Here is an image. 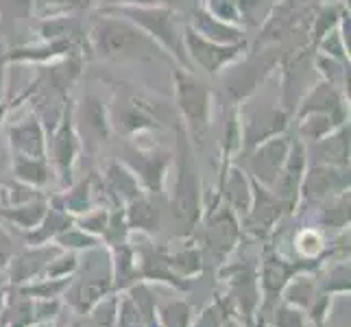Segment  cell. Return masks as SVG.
<instances>
[{
  "label": "cell",
  "mask_w": 351,
  "mask_h": 327,
  "mask_svg": "<svg viewBox=\"0 0 351 327\" xmlns=\"http://www.w3.org/2000/svg\"><path fill=\"white\" fill-rule=\"evenodd\" d=\"M88 48L103 62H168L175 66L147 33L114 14H99L94 18L88 29Z\"/></svg>",
  "instance_id": "1"
},
{
  "label": "cell",
  "mask_w": 351,
  "mask_h": 327,
  "mask_svg": "<svg viewBox=\"0 0 351 327\" xmlns=\"http://www.w3.org/2000/svg\"><path fill=\"white\" fill-rule=\"evenodd\" d=\"M101 14H114L136 24L149 38L173 59L175 66L192 70L186 46H184V27L181 16L173 7L164 5H142V7H101Z\"/></svg>",
  "instance_id": "2"
},
{
  "label": "cell",
  "mask_w": 351,
  "mask_h": 327,
  "mask_svg": "<svg viewBox=\"0 0 351 327\" xmlns=\"http://www.w3.org/2000/svg\"><path fill=\"white\" fill-rule=\"evenodd\" d=\"M173 103L188 138L203 142L212 125V92L195 70L173 66Z\"/></svg>",
  "instance_id": "3"
},
{
  "label": "cell",
  "mask_w": 351,
  "mask_h": 327,
  "mask_svg": "<svg viewBox=\"0 0 351 327\" xmlns=\"http://www.w3.org/2000/svg\"><path fill=\"white\" fill-rule=\"evenodd\" d=\"M168 116V107L155 99L138 94L133 88L118 90L110 107V123L127 136H140L144 131L160 129Z\"/></svg>",
  "instance_id": "4"
},
{
  "label": "cell",
  "mask_w": 351,
  "mask_h": 327,
  "mask_svg": "<svg viewBox=\"0 0 351 327\" xmlns=\"http://www.w3.org/2000/svg\"><path fill=\"white\" fill-rule=\"evenodd\" d=\"M199 179L192 162V147L184 125L177 120V186H175V216L186 227L199 218Z\"/></svg>",
  "instance_id": "5"
},
{
  "label": "cell",
  "mask_w": 351,
  "mask_h": 327,
  "mask_svg": "<svg viewBox=\"0 0 351 327\" xmlns=\"http://www.w3.org/2000/svg\"><path fill=\"white\" fill-rule=\"evenodd\" d=\"M184 46H186V55H188L192 70L199 68L210 77L221 75L225 68H229L247 53V42H240V44L212 42L208 38H203V35H199L195 29H190L188 24L184 27Z\"/></svg>",
  "instance_id": "6"
},
{
  "label": "cell",
  "mask_w": 351,
  "mask_h": 327,
  "mask_svg": "<svg viewBox=\"0 0 351 327\" xmlns=\"http://www.w3.org/2000/svg\"><path fill=\"white\" fill-rule=\"evenodd\" d=\"M72 125L81 140V149L96 153L112 133L110 107L96 94L81 96L79 103H72Z\"/></svg>",
  "instance_id": "7"
},
{
  "label": "cell",
  "mask_w": 351,
  "mask_h": 327,
  "mask_svg": "<svg viewBox=\"0 0 351 327\" xmlns=\"http://www.w3.org/2000/svg\"><path fill=\"white\" fill-rule=\"evenodd\" d=\"M280 62L275 55H242L238 62H234L229 68L223 70L225 75V90L234 105L245 103L249 96L258 92V88L269 79L273 68Z\"/></svg>",
  "instance_id": "8"
},
{
  "label": "cell",
  "mask_w": 351,
  "mask_h": 327,
  "mask_svg": "<svg viewBox=\"0 0 351 327\" xmlns=\"http://www.w3.org/2000/svg\"><path fill=\"white\" fill-rule=\"evenodd\" d=\"M238 114L242 127V149H256L258 144L286 133L290 123V114L280 105H264L260 109L238 107Z\"/></svg>",
  "instance_id": "9"
},
{
  "label": "cell",
  "mask_w": 351,
  "mask_h": 327,
  "mask_svg": "<svg viewBox=\"0 0 351 327\" xmlns=\"http://www.w3.org/2000/svg\"><path fill=\"white\" fill-rule=\"evenodd\" d=\"M79 151H81V140L75 131V125H72V103L68 101L62 118H59V123L51 131V136H48V155H51L55 171L59 173L64 184L70 181Z\"/></svg>",
  "instance_id": "10"
},
{
  "label": "cell",
  "mask_w": 351,
  "mask_h": 327,
  "mask_svg": "<svg viewBox=\"0 0 351 327\" xmlns=\"http://www.w3.org/2000/svg\"><path fill=\"white\" fill-rule=\"evenodd\" d=\"M312 48V44H310ZM310 48L297 51L290 55V59L284 66V83H282V109L293 116L297 112V107L301 99L308 94V90L314 86L312 75H314V51L310 53Z\"/></svg>",
  "instance_id": "11"
},
{
  "label": "cell",
  "mask_w": 351,
  "mask_h": 327,
  "mask_svg": "<svg viewBox=\"0 0 351 327\" xmlns=\"http://www.w3.org/2000/svg\"><path fill=\"white\" fill-rule=\"evenodd\" d=\"M290 140L286 133H280L271 140L258 144L256 149H251L249 157V171L253 175V181H258L264 188H273L277 177H280L282 168L286 164V157L290 151Z\"/></svg>",
  "instance_id": "12"
},
{
  "label": "cell",
  "mask_w": 351,
  "mask_h": 327,
  "mask_svg": "<svg viewBox=\"0 0 351 327\" xmlns=\"http://www.w3.org/2000/svg\"><path fill=\"white\" fill-rule=\"evenodd\" d=\"M7 149L18 157H48V131L38 114L31 112L9 127Z\"/></svg>",
  "instance_id": "13"
},
{
  "label": "cell",
  "mask_w": 351,
  "mask_h": 327,
  "mask_svg": "<svg viewBox=\"0 0 351 327\" xmlns=\"http://www.w3.org/2000/svg\"><path fill=\"white\" fill-rule=\"evenodd\" d=\"M306 168H308V147H306L304 140L295 138V142H290V151H288L282 173H280V177H277L275 186L271 188L275 195L282 199L286 210H293L297 205Z\"/></svg>",
  "instance_id": "14"
},
{
  "label": "cell",
  "mask_w": 351,
  "mask_h": 327,
  "mask_svg": "<svg viewBox=\"0 0 351 327\" xmlns=\"http://www.w3.org/2000/svg\"><path fill=\"white\" fill-rule=\"evenodd\" d=\"M125 164L136 175L138 184L151 192H160L171 168V153L164 151H144V149H127Z\"/></svg>",
  "instance_id": "15"
},
{
  "label": "cell",
  "mask_w": 351,
  "mask_h": 327,
  "mask_svg": "<svg viewBox=\"0 0 351 327\" xmlns=\"http://www.w3.org/2000/svg\"><path fill=\"white\" fill-rule=\"evenodd\" d=\"M304 181H301L299 195H304L306 201H321L330 199L332 195H343L349 188V173L347 168L312 164L306 168Z\"/></svg>",
  "instance_id": "16"
},
{
  "label": "cell",
  "mask_w": 351,
  "mask_h": 327,
  "mask_svg": "<svg viewBox=\"0 0 351 327\" xmlns=\"http://www.w3.org/2000/svg\"><path fill=\"white\" fill-rule=\"evenodd\" d=\"M304 114H330L341 123H349V105L345 94L328 81H317L301 99L295 116Z\"/></svg>",
  "instance_id": "17"
},
{
  "label": "cell",
  "mask_w": 351,
  "mask_h": 327,
  "mask_svg": "<svg viewBox=\"0 0 351 327\" xmlns=\"http://www.w3.org/2000/svg\"><path fill=\"white\" fill-rule=\"evenodd\" d=\"M75 53L83 55V46L68 40H38L35 44H22L9 51V64H53Z\"/></svg>",
  "instance_id": "18"
},
{
  "label": "cell",
  "mask_w": 351,
  "mask_h": 327,
  "mask_svg": "<svg viewBox=\"0 0 351 327\" xmlns=\"http://www.w3.org/2000/svg\"><path fill=\"white\" fill-rule=\"evenodd\" d=\"M190 29H195L199 35L208 38L212 42H221V44H240L247 42V29L236 27V24H227L223 20H216L205 11L199 0H195V5L190 9Z\"/></svg>",
  "instance_id": "19"
},
{
  "label": "cell",
  "mask_w": 351,
  "mask_h": 327,
  "mask_svg": "<svg viewBox=\"0 0 351 327\" xmlns=\"http://www.w3.org/2000/svg\"><path fill=\"white\" fill-rule=\"evenodd\" d=\"M251 208H249V227L251 229H271L277 221H280L282 210H286V205L282 199L275 195L271 188H264L262 184L251 179Z\"/></svg>",
  "instance_id": "20"
},
{
  "label": "cell",
  "mask_w": 351,
  "mask_h": 327,
  "mask_svg": "<svg viewBox=\"0 0 351 327\" xmlns=\"http://www.w3.org/2000/svg\"><path fill=\"white\" fill-rule=\"evenodd\" d=\"M308 155H312V164L349 168V123L334 129L325 138L312 142Z\"/></svg>",
  "instance_id": "21"
},
{
  "label": "cell",
  "mask_w": 351,
  "mask_h": 327,
  "mask_svg": "<svg viewBox=\"0 0 351 327\" xmlns=\"http://www.w3.org/2000/svg\"><path fill=\"white\" fill-rule=\"evenodd\" d=\"M236 238H238V225L232 212L221 210L216 216H212L210 227H208V245L219 253V256L232 251Z\"/></svg>",
  "instance_id": "22"
},
{
  "label": "cell",
  "mask_w": 351,
  "mask_h": 327,
  "mask_svg": "<svg viewBox=\"0 0 351 327\" xmlns=\"http://www.w3.org/2000/svg\"><path fill=\"white\" fill-rule=\"evenodd\" d=\"M11 166H14V175L20 184H27L31 188H42L51 181V164L44 157H18V155H11Z\"/></svg>",
  "instance_id": "23"
},
{
  "label": "cell",
  "mask_w": 351,
  "mask_h": 327,
  "mask_svg": "<svg viewBox=\"0 0 351 327\" xmlns=\"http://www.w3.org/2000/svg\"><path fill=\"white\" fill-rule=\"evenodd\" d=\"M227 177H225V197L229 205L240 212V214H249L251 208V181L247 179V173L240 171L238 166H227Z\"/></svg>",
  "instance_id": "24"
},
{
  "label": "cell",
  "mask_w": 351,
  "mask_h": 327,
  "mask_svg": "<svg viewBox=\"0 0 351 327\" xmlns=\"http://www.w3.org/2000/svg\"><path fill=\"white\" fill-rule=\"evenodd\" d=\"M105 179H107V188H110L112 195H116L120 201H133L140 197V184L136 175H133L125 164L120 162H112L105 171Z\"/></svg>",
  "instance_id": "25"
},
{
  "label": "cell",
  "mask_w": 351,
  "mask_h": 327,
  "mask_svg": "<svg viewBox=\"0 0 351 327\" xmlns=\"http://www.w3.org/2000/svg\"><path fill=\"white\" fill-rule=\"evenodd\" d=\"M57 256L55 247H38L33 251L22 253L18 260H14V271H11V280L14 282H24L31 280L33 275H38L46 264Z\"/></svg>",
  "instance_id": "26"
},
{
  "label": "cell",
  "mask_w": 351,
  "mask_h": 327,
  "mask_svg": "<svg viewBox=\"0 0 351 327\" xmlns=\"http://www.w3.org/2000/svg\"><path fill=\"white\" fill-rule=\"evenodd\" d=\"M297 123H299L297 138L304 142H317L328 136V133H332L334 129L347 125L330 114H304V116H297Z\"/></svg>",
  "instance_id": "27"
},
{
  "label": "cell",
  "mask_w": 351,
  "mask_h": 327,
  "mask_svg": "<svg viewBox=\"0 0 351 327\" xmlns=\"http://www.w3.org/2000/svg\"><path fill=\"white\" fill-rule=\"evenodd\" d=\"M68 227H70L68 212L59 210V208H51V210H46L40 225L31 229V234L27 236V240L33 242V245H44L46 240L59 236L62 232H66Z\"/></svg>",
  "instance_id": "28"
},
{
  "label": "cell",
  "mask_w": 351,
  "mask_h": 327,
  "mask_svg": "<svg viewBox=\"0 0 351 327\" xmlns=\"http://www.w3.org/2000/svg\"><path fill=\"white\" fill-rule=\"evenodd\" d=\"M349 9L347 5H343L341 0L338 3H328V5H323L317 14H314L312 18V38H310V44L312 46H317L325 35L332 33L336 27H338V22H341V16H343V11Z\"/></svg>",
  "instance_id": "29"
},
{
  "label": "cell",
  "mask_w": 351,
  "mask_h": 327,
  "mask_svg": "<svg viewBox=\"0 0 351 327\" xmlns=\"http://www.w3.org/2000/svg\"><path fill=\"white\" fill-rule=\"evenodd\" d=\"M107 288H110V280H103V277H96V280H86L81 282L70 295V304L75 306L79 312H88L96 301H99Z\"/></svg>",
  "instance_id": "30"
},
{
  "label": "cell",
  "mask_w": 351,
  "mask_h": 327,
  "mask_svg": "<svg viewBox=\"0 0 351 327\" xmlns=\"http://www.w3.org/2000/svg\"><path fill=\"white\" fill-rule=\"evenodd\" d=\"M33 16V0H0V22L7 31H18Z\"/></svg>",
  "instance_id": "31"
},
{
  "label": "cell",
  "mask_w": 351,
  "mask_h": 327,
  "mask_svg": "<svg viewBox=\"0 0 351 327\" xmlns=\"http://www.w3.org/2000/svg\"><path fill=\"white\" fill-rule=\"evenodd\" d=\"M288 273H290V266H286V262H282L275 256L266 258V262H264V288H266V295H269L271 301L282 290V286L286 284Z\"/></svg>",
  "instance_id": "32"
},
{
  "label": "cell",
  "mask_w": 351,
  "mask_h": 327,
  "mask_svg": "<svg viewBox=\"0 0 351 327\" xmlns=\"http://www.w3.org/2000/svg\"><path fill=\"white\" fill-rule=\"evenodd\" d=\"M242 151V127H240V114L238 105H234L232 112L227 114L225 133H223V160H232V157Z\"/></svg>",
  "instance_id": "33"
},
{
  "label": "cell",
  "mask_w": 351,
  "mask_h": 327,
  "mask_svg": "<svg viewBox=\"0 0 351 327\" xmlns=\"http://www.w3.org/2000/svg\"><path fill=\"white\" fill-rule=\"evenodd\" d=\"M127 225L133 229H157V212L147 199H133L127 212Z\"/></svg>",
  "instance_id": "34"
},
{
  "label": "cell",
  "mask_w": 351,
  "mask_h": 327,
  "mask_svg": "<svg viewBox=\"0 0 351 327\" xmlns=\"http://www.w3.org/2000/svg\"><path fill=\"white\" fill-rule=\"evenodd\" d=\"M199 5L208 11L210 16H214L216 20H223L227 24L242 27L238 0H199ZM242 29H245V27H242Z\"/></svg>",
  "instance_id": "35"
},
{
  "label": "cell",
  "mask_w": 351,
  "mask_h": 327,
  "mask_svg": "<svg viewBox=\"0 0 351 327\" xmlns=\"http://www.w3.org/2000/svg\"><path fill=\"white\" fill-rule=\"evenodd\" d=\"M234 293L240 301V308L247 312V317L251 314L253 306L258 304V288H256V280H253V273L251 271H242V275L236 277L234 282Z\"/></svg>",
  "instance_id": "36"
},
{
  "label": "cell",
  "mask_w": 351,
  "mask_h": 327,
  "mask_svg": "<svg viewBox=\"0 0 351 327\" xmlns=\"http://www.w3.org/2000/svg\"><path fill=\"white\" fill-rule=\"evenodd\" d=\"M83 7L79 0H33V14L35 18H51L72 14V11H81Z\"/></svg>",
  "instance_id": "37"
},
{
  "label": "cell",
  "mask_w": 351,
  "mask_h": 327,
  "mask_svg": "<svg viewBox=\"0 0 351 327\" xmlns=\"http://www.w3.org/2000/svg\"><path fill=\"white\" fill-rule=\"evenodd\" d=\"M90 195H92V184H90V179H86L68 192L64 197V208H59V210L72 212V214H83L90 208Z\"/></svg>",
  "instance_id": "38"
},
{
  "label": "cell",
  "mask_w": 351,
  "mask_h": 327,
  "mask_svg": "<svg viewBox=\"0 0 351 327\" xmlns=\"http://www.w3.org/2000/svg\"><path fill=\"white\" fill-rule=\"evenodd\" d=\"M190 323V308L184 301H173L162 310V325L164 327H188Z\"/></svg>",
  "instance_id": "39"
},
{
  "label": "cell",
  "mask_w": 351,
  "mask_h": 327,
  "mask_svg": "<svg viewBox=\"0 0 351 327\" xmlns=\"http://www.w3.org/2000/svg\"><path fill=\"white\" fill-rule=\"evenodd\" d=\"M312 295H314L312 282L306 280V277H299V280H295L293 284L288 286L286 301H288V304H295V306H310L312 304Z\"/></svg>",
  "instance_id": "40"
},
{
  "label": "cell",
  "mask_w": 351,
  "mask_h": 327,
  "mask_svg": "<svg viewBox=\"0 0 351 327\" xmlns=\"http://www.w3.org/2000/svg\"><path fill=\"white\" fill-rule=\"evenodd\" d=\"M325 223H330L334 227H343L349 223V192L341 197H338L334 203H332V208L328 205V210H325Z\"/></svg>",
  "instance_id": "41"
},
{
  "label": "cell",
  "mask_w": 351,
  "mask_h": 327,
  "mask_svg": "<svg viewBox=\"0 0 351 327\" xmlns=\"http://www.w3.org/2000/svg\"><path fill=\"white\" fill-rule=\"evenodd\" d=\"M55 240L59 242L62 247H77V249H90L96 245V238L86 234L83 229H66L59 236H55Z\"/></svg>",
  "instance_id": "42"
},
{
  "label": "cell",
  "mask_w": 351,
  "mask_h": 327,
  "mask_svg": "<svg viewBox=\"0 0 351 327\" xmlns=\"http://www.w3.org/2000/svg\"><path fill=\"white\" fill-rule=\"evenodd\" d=\"M66 286H68V277H59L57 282H44L40 286L24 288L22 293L24 295H33V297H42V299H55Z\"/></svg>",
  "instance_id": "43"
},
{
  "label": "cell",
  "mask_w": 351,
  "mask_h": 327,
  "mask_svg": "<svg viewBox=\"0 0 351 327\" xmlns=\"http://www.w3.org/2000/svg\"><path fill=\"white\" fill-rule=\"evenodd\" d=\"M114 319H116V304L114 301H107V304L96 308L88 327H114Z\"/></svg>",
  "instance_id": "44"
},
{
  "label": "cell",
  "mask_w": 351,
  "mask_h": 327,
  "mask_svg": "<svg viewBox=\"0 0 351 327\" xmlns=\"http://www.w3.org/2000/svg\"><path fill=\"white\" fill-rule=\"evenodd\" d=\"M275 323H277V327H306L301 312L295 310V308H290V306H284V308L277 310Z\"/></svg>",
  "instance_id": "45"
},
{
  "label": "cell",
  "mask_w": 351,
  "mask_h": 327,
  "mask_svg": "<svg viewBox=\"0 0 351 327\" xmlns=\"http://www.w3.org/2000/svg\"><path fill=\"white\" fill-rule=\"evenodd\" d=\"M107 221H110L107 212L99 210V212H94V214L83 218V221H81V229H83V232H90V234H105Z\"/></svg>",
  "instance_id": "46"
},
{
  "label": "cell",
  "mask_w": 351,
  "mask_h": 327,
  "mask_svg": "<svg viewBox=\"0 0 351 327\" xmlns=\"http://www.w3.org/2000/svg\"><path fill=\"white\" fill-rule=\"evenodd\" d=\"M297 245H299V251L304 253V256L312 258V256H317V253L321 251V238H319L317 232L308 229V232H304V234L299 236Z\"/></svg>",
  "instance_id": "47"
},
{
  "label": "cell",
  "mask_w": 351,
  "mask_h": 327,
  "mask_svg": "<svg viewBox=\"0 0 351 327\" xmlns=\"http://www.w3.org/2000/svg\"><path fill=\"white\" fill-rule=\"evenodd\" d=\"M11 321H14V327H24V325H29L33 321V306H31V301L27 299H22V301H16V306L14 310H11Z\"/></svg>",
  "instance_id": "48"
},
{
  "label": "cell",
  "mask_w": 351,
  "mask_h": 327,
  "mask_svg": "<svg viewBox=\"0 0 351 327\" xmlns=\"http://www.w3.org/2000/svg\"><path fill=\"white\" fill-rule=\"evenodd\" d=\"M75 266H77V258L75 256L59 258L57 262L48 264V275H51V277H68V273L75 271Z\"/></svg>",
  "instance_id": "49"
},
{
  "label": "cell",
  "mask_w": 351,
  "mask_h": 327,
  "mask_svg": "<svg viewBox=\"0 0 351 327\" xmlns=\"http://www.w3.org/2000/svg\"><path fill=\"white\" fill-rule=\"evenodd\" d=\"M175 264L179 269H184V273H195L201 269V262H199V253L197 251H184L179 253L175 258Z\"/></svg>",
  "instance_id": "50"
},
{
  "label": "cell",
  "mask_w": 351,
  "mask_h": 327,
  "mask_svg": "<svg viewBox=\"0 0 351 327\" xmlns=\"http://www.w3.org/2000/svg\"><path fill=\"white\" fill-rule=\"evenodd\" d=\"M7 66H9V48L0 42V101H3L7 90Z\"/></svg>",
  "instance_id": "51"
},
{
  "label": "cell",
  "mask_w": 351,
  "mask_h": 327,
  "mask_svg": "<svg viewBox=\"0 0 351 327\" xmlns=\"http://www.w3.org/2000/svg\"><path fill=\"white\" fill-rule=\"evenodd\" d=\"M195 327H223V317H221L219 308L214 306L210 310H205L203 317L199 319V323Z\"/></svg>",
  "instance_id": "52"
},
{
  "label": "cell",
  "mask_w": 351,
  "mask_h": 327,
  "mask_svg": "<svg viewBox=\"0 0 351 327\" xmlns=\"http://www.w3.org/2000/svg\"><path fill=\"white\" fill-rule=\"evenodd\" d=\"M11 256H14V242L7 236V232L3 227H0V266H5Z\"/></svg>",
  "instance_id": "53"
},
{
  "label": "cell",
  "mask_w": 351,
  "mask_h": 327,
  "mask_svg": "<svg viewBox=\"0 0 351 327\" xmlns=\"http://www.w3.org/2000/svg\"><path fill=\"white\" fill-rule=\"evenodd\" d=\"M103 7H142V5H164L166 0H101Z\"/></svg>",
  "instance_id": "54"
},
{
  "label": "cell",
  "mask_w": 351,
  "mask_h": 327,
  "mask_svg": "<svg viewBox=\"0 0 351 327\" xmlns=\"http://www.w3.org/2000/svg\"><path fill=\"white\" fill-rule=\"evenodd\" d=\"M7 162V144L0 142V166H3Z\"/></svg>",
  "instance_id": "55"
},
{
  "label": "cell",
  "mask_w": 351,
  "mask_h": 327,
  "mask_svg": "<svg viewBox=\"0 0 351 327\" xmlns=\"http://www.w3.org/2000/svg\"><path fill=\"white\" fill-rule=\"evenodd\" d=\"M90 3H94V0H79V5H81L83 9H86V7H88Z\"/></svg>",
  "instance_id": "56"
},
{
  "label": "cell",
  "mask_w": 351,
  "mask_h": 327,
  "mask_svg": "<svg viewBox=\"0 0 351 327\" xmlns=\"http://www.w3.org/2000/svg\"><path fill=\"white\" fill-rule=\"evenodd\" d=\"M225 327H238V325H236V323H227Z\"/></svg>",
  "instance_id": "57"
},
{
  "label": "cell",
  "mask_w": 351,
  "mask_h": 327,
  "mask_svg": "<svg viewBox=\"0 0 351 327\" xmlns=\"http://www.w3.org/2000/svg\"><path fill=\"white\" fill-rule=\"evenodd\" d=\"M38 327H53V325H48V323H44V325H38Z\"/></svg>",
  "instance_id": "58"
}]
</instances>
